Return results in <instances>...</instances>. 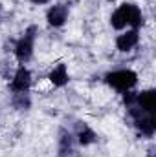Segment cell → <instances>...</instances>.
I'll list each match as a JSON object with an SVG mask.
<instances>
[{
  "label": "cell",
  "mask_w": 156,
  "mask_h": 157,
  "mask_svg": "<svg viewBox=\"0 0 156 157\" xmlns=\"http://www.w3.org/2000/svg\"><path fill=\"white\" fill-rule=\"evenodd\" d=\"M142 22H143L142 11L134 4H123V6H119L116 11L112 13V17H110V24L116 29H121L125 26H132L136 29L138 26H142Z\"/></svg>",
  "instance_id": "1"
},
{
  "label": "cell",
  "mask_w": 156,
  "mask_h": 157,
  "mask_svg": "<svg viewBox=\"0 0 156 157\" xmlns=\"http://www.w3.org/2000/svg\"><path fill=\"white\" fill-rule=\"evenodd\" d=\"M107 82L117 91H129L138 82V75L130 70H117L107 75Z\"/></svg>",
  "instance_id": "2"
},
{
  "label": "cell",
  "mask_w": 156,
  "mask_h": 157,
  "mask_svg": "<svg viewBox=\"0 0 156 157\" xmlns=\"http://www.w3.org/2000/svg\"><path fill=\"white\" fill-rule=\"evenodd\" d=\"M33 33H35V28H30V29L26 31V35L18 40L17 48H15V55H17V59H18L20 62L30 60V57H31V53H33V39H35Z\"/></svg>",
  "instance_id": "3"
},
{
  "label": "cell",
  "mask_w": 156,
  "mask_h": 157,
  "mask_svg": "<svg viewBox=\"0 0 156 157\" xmlns=\"http://www.w3.org/2000/svg\"><path fill=\"white\" fill-rule=\"evenodd\" d=\"M30 84H31V75H30V71H28L24 66H20V68L17 70V73H15L13 82H11L13 91H17V93H26L28 88H30Z\"/></svg>",
  "instance_id": "4"
},
{
  "label": "cell",
  "mask_w": 156,
  "mask_h": 157,
  "mask_svg": "<svg viewBox=\"0 0 156 157\" xmlns=\"http://www.w3.org/2000/svg\"><path fill=\"white\" fill-rule=\"evenodd\" d=\"M48 22L51 24V26H63L64 24V20H66V17H68V9L64 7V6H53V7H50L48 9Z\"/></svg>",
  "instance_id": "5"
},
{
  "label": "cell",
  "mask_w": 156,
  "mask_h": 157,
  "mask_svg": "<svg viewBox=\"0 0 156 157\" xmlns=\"http://www.w3.org/2000/svg\"><path fill=\"white\" fill-rule=\"evenodd\" d=\"M136 44H138V31H136V29H130V31L119 35L117 40H116V46H117L119 51H129V49H132Z\"/></svg>",
  "instance_id": "6"
},
{
  "label": "cell",
  "mask_w": 156,
  "mask_h": 157,
  "mask_svg": "<svg viewBox=\"0 0 156 157\" xmlns=\"http://www.w3.org/2000/svg\"><path fill=\"white\" fill-rule=\"evenodd\" d=\"M136 102H138L142 112L153 113V110H154V91L149 90V91H143V93L136 95Z\"/></svg>",
  "instance_id": "7"
},
{
  "label": "cell",
  "mask_w": 156,
  "mask_h": 157,
  "mask_svg": "<svg viewBox=\"0 0 156 157\" xmlns=\"http://www.w3.org/2000/svg\"><path fill=\"white\" fill-rule=\"evenodd\" d=\"M50 80L55 84V86H64L68 82V71H66V66L64 64H59L51 73H50Z\"/></svg>",
  "instance_id": "8"
},
{
  "label": "cell",
  "mask_w": 156,
  "mask_h": 157,
  "mask_svg": "<svg viewBox=\"0 0 156 157\" xmlns=\"http://www.w3.org/2000/svg\"><path fill=\"white\" fill-rule=\"evenodd\" d=\"M77 137H79V143H81V144H90V143L96 141V133H94L90 128H86V126H83V128L79 130Z\"/></svg>",
  "instance_id": "9"
},
{
  "label": "cell",
  "mask_w": 156,
  "mask_h": 157,
  "mask_svg": "<svg viewBox=\"0 0 156 157\" xmlns=\"http://www.w3.org/2000/svg\"><path fill=\"white\" fill-rule=\"evenodd\" d=\"M33 4H46V2H50V0H31Z\"/></svg>",
  "instance_id": "10"
},
{
  "label": "cell",
  "mask_w": 156,
  "mask_h": 157,
  "mask_svg": "<svg viewBox=\"0 0 156 157\" xmlns=\"http://www.w3.org/2000/svg\"><path fill=\"white\" fill-rule=\"evenodd\" d=\"M151 157H153V155H151Z\"/></svg>",
  "instance_id": "11"
}]
</instances>
